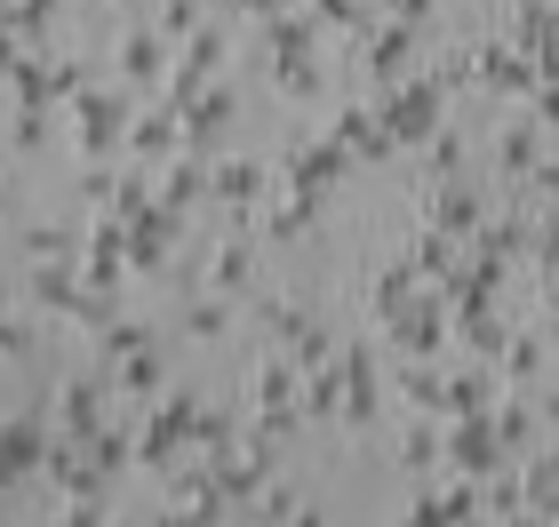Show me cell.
Segmentation results:
<instances>
[{
  "mask_svg": "<svg viewBox=\"0 0 559 527\" xmlns=\"http://www.w3.org/2000/svg\"><path fill=\"white\" fill-rule=\"evenodd\" d=\"M209 192H216V200H233V208H257L264 168H248V160H216V168H209Z\"/></svg>",
  "mask_w": 559,
  "mask_h": 527,
  "instance_id": "8fae6325",
  "label": "cell"
},
{
  "mask_svg": "<svg viewBox=\"0 0 559 527\" xmlns=\"http://www.w3.org/2000/svg\"><path fill=\"white\" fill-rule=\"evenodd\" d=\"M160 64H168L160 33H152V24H129V33H120V72H129V88H152V81H160Z\"/></svg>",
  "mask_w": 559,
  "mask_h": 527,
  "instance_id": "52a82bcc",
  "label": "cell"
},
{
  "mask_svg": "<svg viewBox=\"0 0 559 527\" xmlns=\"http://www.w3.org/2000/svg\"><path fill=\"white\" fill-rule=\"evenodd\" d=\"M88 432H96V384H81V375H72L64 399H57V447H81Z\"/></svg>",
  "mask_w": 559,
  "mask_h": 527,
  "instance_id": "ba28073f",
  "label": "cell"
},
{
  "mask_svg": "<svg viewBox=\"0 0 559 527\" xmlns=\"http://www.w3.org/2000/svg\"><path fill=\"white\" fill-rule=\"evenodd\" d=\"M120 384H129V392H152V384H160V360H152L144 344H136V351H120Z\"/></svg>",
  "mask_w": 559,
  "mask_h": 527,
  "instance_id": "9a60e30c",
  "label": "cell"
},
{
  "mask_svg": "<svg viewBox=\"0 0 559 527\" xmlns=\"http://www.w3.org/2000/svg\"><path fill=\"white\" fill-rule=\"evenodd\" d=\"M192 416H200V399H192V392H168V408L144 423V464H152V471L176 464V456L192 447Z\"/></svg>",
  "mask_w": 559,
  "mask_h": 527,
  "instance_id": "7a4b0ae2",
  "label": "cell"
},
{
  "mask_svg": "<svg viewBox=\"0 0 559 527\" xmlns=\"http://www.w3.org/2000/svg\"><path fill=\"white\" fill-rule=\"evenodd\" d=\"M431 9H440V0H384V16L400 24V33H416V24H424Z\"/></svg>",
  "mask_w": 559,
  "mask_h": 527,
  "instance_id": "e0dca14e",
  "label": "cell"
},
{
  "mask_svg": "<svg viewBox=\"0 0 559 527\" xmlns=\"http://www.w3.org/2000/svg\"><path fill=\"white\" fill-rule=\"evenodd\" d=\"M536 120H520V129H503V144H496V160H503V176H527V168H536Z\"/></svg>",
  "mask_w": 559,
  "mask_h": 527,
  "instance_id": "7c38bea8",
  "label": "cell"
},
{
  "mask_svg": "<svg viewBox=\"0 0 559 527\" xmlns=\"http://www.w3.org/2000/svg\"><path fill=\"white\" fill-rule=\"evenodd\" d=\"M496 432H488V416H455L448 423V464H455V480H488L496 471Z\"/></svg>",
  "mask_w": 559,
  "mask_h": 527,
  "instance_id": "3957f363",
  "label": "cell"
},
{
  "mask_svg": "<svg viewBox=\"0 0 559 527\" xmlns=\"http://www.w3.org/2000/svg\"><path fill=\"white\" fill-rule=\"evenodd\" d=\"M296 527H320V512H296Z\"/></svg>",
  "mask_w": 559,
  "mask_h": 527,
  "instance_id": "ac0fdd59",
  "label": "cell"
},
{
  "mask_svg": "<svg viewBox=\"0 0 559 527\" xmlns=\"http://www.w3.org/2000/svg\"><path fill=\"white\" fill-rule=\"evenodd\" d=\"M431 232L472 240V232H479V200H472L464 184H440V200H431Z\"/></svg>",
  "mask_w": 559,
  "mask_h": 527,
  "instance_id": "9c48e42d",
  "label": "cell"
},
{
  "mask_svg": "<svg viewBox=\"0 0 559 527\" xmlns=\"http://www.w3.org/2000/svg\"><path fill=\"white\" fill-rule=\"evenodd\" d=\"M312 24H328V33H360V40H368V16L352 9V0H312Z\"/></svg>",
  "mask_w": 559,
  "mask_h": 527,
  "instance_id": "5bb4252c",
  "label": "cell"
},
{
  "mask_svg": "<svg viewBox=\"0 0 559 527\" xmlns=\"http://www.w3.org/2000/svg\"><path fill=\"white\" fill-rule=\"evenodd\" d=\"M72 120H81V144H88V153H105V144H120V120H129V112H120V96H72Z\"/></svg>",
  "mask_w": 559,
  "mask_h": 527,
  "instance_id": "8992f818",
  "label": "cell"
},
{
  "mask_svg": "<svg viewBox=\"0 0 559 527\" xmlns=\"http://www.w3.org/2000/svg\"><path fill=\"white\" fill-rule=\"evenodd\" d=\"M400 464H408V471L440 464V432H431V423H408V432H400Z\"/></svg>",
  "mask_w": 559,
  "mask_h": 527,
  "instance_id": "4fadbf2b",
  "label": "cell"
},
{
  "mask_svg": "<svg viewBox=\"0 0 559 527\" xmlns=\"http://www.w3.org/2000/svg\"><path fill=\"white\" fill-rule=\"evenodd\" d=\"M40 423H24V416H9V423H0V488H9V480H24V471H40Z\"/></svg>",
  "mask_w": 559,
  "mask_h": 527,
  "instance_id": "5b68a950",
  "label": "cell"
},
{
  "mask_svg": "<svg viewBox=\"0 0 559 527\" xmlns=\"http://www.w3.org/2000/svg\"><path fill=\"white\" fill-rule=\"evenodd\" d=\"M320 24L312 16H272V88L280 96H320Z\"/></svg>",
  "mask_w": 559,
  "mask_h": 527,
  "instance_id": "6da1fadb",
  "label": "cell"
},
{
  "mask_svg": "<svg viewBox=\"0 0 559 527\" xmlns=\"http://www.w3.org/2000/svg\"><path fill=\"white\" fill-rule=\"evenodd\" d=\"M376 351H352V360H336V416L352 423V432H360V423L376 416Z\"/></svg>",
  "mask_w": 559,
  "mask_h": 527,
  "instance_id": "277c9868",
  "label": "cell"
},
{
  "mask_svg": "<svg viewBox=\"0 0 559 527\" xmlns=\"http://www.w3.org/2000/svg\"><path fill=\"white\" fill-rule=\"evenodd\" d=\"M248 280H257V264H248V240H216V256H209V296H240Z\"/></svg>",
  "mask_w": 559,
  "mask_h": 527,
  "instance_id": "30bf717a",
  "label": "cell"
},
{
  "mask_svg": "<svg viewBox=\"0 0 559 527\" xmlns=\"http://www.w3.org/2000/svg\"><path fill=\"white\" fill-rule=\"evenodd\" d=\"M233 320H224V296H200L192 304V336H224Z\"/></svg>",
  "mask_w": 559,
  "mask_h": 527,
  "instance_id": "2e32d148",
  "label": "cell"
}]
</instances>
